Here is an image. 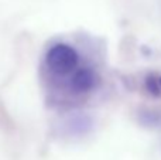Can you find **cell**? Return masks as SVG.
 I'll list each match as a JSON object with an SVG mask.
<instances>
[{"instance_id":"obj_1","label":"cell","mask_w":161,"mask_h":160,"mask_svg":"<svg viewBox=\"0 0 161 160\" xmlns=\"http://www.w3.org/2000/svg\"><path fill=\"white\" fill-rule=\"evenodd\" d=\"M40 78L45 99L55 109L86 104L100 84L93 61L67 40H55L47 45L40 62Z\"/></svg>"}]
</instances>
